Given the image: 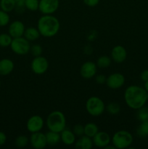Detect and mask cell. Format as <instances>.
Returning a JSON list of instances; mask_svg holds the SVG:
<instances>
[{"label": "cell", "instance_id": "obj_1", "mask_svg": "<svg viewBox=\"0 0 148 149\" xmlns=\"http://www.w3.org/2000/svg\"><path fill=\"white\" fill-rule=\"evenodd\" d=\"M147 93L145 89L140 86H129L123 94L125 103L130 109L138 110L146 104L147 101Z\"/></svg>", "mask_w": 148, "mask_h": 149}, {"label": "cell", "instance_id": "obj_2", "mask_svg": "<svg viewBox=\"0 0 148 149\" xmlns=\"http://www.w3.org/2000/svg\"><path fill=\"white\" fill-rule=\"evenodd\" d=\"M37 29L41 36L51 38L57 34L60 29V23L58 18L52 15H44L38 20Z\"/></svg>", "mask_w": 148, "mask_h": 149}, {"label": "cell", "instance_id": "obj_3", "mask_svg": "<svg viewBox=\"0 0 148 149\" xmlns=\"http://www.w3.org/2000/svg\"><path fill=\"white\" fill-rule=\"evenodd\" d=\"M46 125L49 130L60 133L66 127V118L60 111H54L47 116Z\"/></svg>", "mask_w": 148, "mask_h": 149}, {"label": "cell", "instance_id": "obj_4", "mask_svg": "<svg viewBox=\"0 0 148 149\" xmlns=\"http://www.w3.org/2000/svg\"><path fill=\"white\" fill-rule=\"evenodd\" d=\"M133 135L130 132L121 130L115 132L111 138V144L117 149L128 148L133 143Z\"/></svg>", "mask_w": 148, "mask_h": 149}, {"label": "cell", "instance_id": "obj_5", "mask_svg": "<svg viewBox=\"0 0 148 149\" xmlns=\"http://www.w3.org/2000/svg\"><path fill=\"white\" fill-rule=\"evenodd\" d=\"M86 111L91 116H101L105 111V104L100 97L97 96H91L89 97L86 103Z\"/></svg>", "mask_w": 148, "mask_h": 149}, {"label": "cell", "instance_id": "obj_6", "mask_svg": "<svg viewBox=\"0 0 148 149\" xmlns=\"http://www.w3.org/2000/svg\"><path fill=\"white\" fill-rule=\"evenodd\" d=\"M30 44L24 36L13 38L10 48L14 53L18 55H24L30 52Z\"/></svg>", "mask_w": 148, "mask_h": 149}, {"label": "cell", "instance_id": "obj_7", "mask_svg": "<svg viewBox=\"0 0 148 149\" xmlns=\"http://www.w3.org/2000/svg\"><path fill=\"white\" fill-rule=\"evenodd\" d=\"M49 68V61L45 57H34L30 63L31 71L36 75H42L45 74Z\"/></svg>", "mask_w": 148, "mask_h": 149}, {"label": "cell", "instance_id": "obj_8", "mask_svg": "<svg viewBox=\"0 0 148 149\" xmlns=\"http://www.w3.org/2000/svg\"><path fill=\"white\" fill-rule=\"evenodd\" d=\"M59 0H39V10L43 15H52L57 12Z\"/></svg>", "mask_w": 148, "mask_h": 149}, {"label": "cell", "instance_id": "obj_9", "mask_svg": "<svg viewBox=\"0 0 148 149\" xmlns=\"http://www.w3.org/2000/svg\"><path fill=\"white\" fill-rule=\"evenodd\" d=\"M126 81L125 77L120 73H113L107 77L106 85L112 90H117L123 87Z\"/></svg>", "mask_w": 148, "mask_h": 149}, {"label": "cell", "instance_id": "obj_10", "mask_svg": "<svg viewBox=\"0 0 148 149\" xmlns=\"http://www.w3.org/2000/svg\"><path fill=\"white\" fill-rule=\"evenodd\" d=\"M44 126V120L39 115H33L30 116L26 123V128L30 133L40 132Z\"/></svg>", "mask_w": 148, "mask_h": 149}, {"label": "cell", "instance_id": "obj_11", "mask_svg": "<svg viewBox=\"0 0 148 149\" xmlns=\"http://www.w3.org/2000/svg\"><path fill=\"white\" fill-rule=\"evenodd\" d=\"M29 142L30 146L35 149H43L47 146L46 135L41 131L31 133L29 138Z\"/></svg>", "mask_w": 148, "mask_h": 149}, {"label": "cell", "instance_id": "obj_12", "mask_svg": "<svg viewBox=\"0 0 148 149\" xmlns=\"http://www.w3.org/2000/svg\"><path fill=\"white\" fill-rule=\"evenodd\" d=\"M97 71V65L92 61H86L81 65L80 74L84 79H89L95 77Z\"/></svg>", "mask_w": 148, "mask_h": 149}, {"label": "cell", "instance_id": "obj_13", "mask_svg": "<svg viewBox=\"0 0 148 149\" xmlns=\"http://www.w3.org/2000/svg\"><path fill=\"white\" fill-rule=\"evenodd\" d=\"M93 144L98 148H104L111 143V137L107 132L99 131L92 138Z\"/></svg>", "mask_w": 148, "mask_h": 149}, {"label": "cell", "instance_id": "obj_14", "mask_svg": "<svg viewBox=\"0 0 148 149\" xmlns=\"http://www.w3.org/2000/svg\"><path fill=\"white\" fill-rule=\"evenodd\" d=\"M26 27L24 23L20 20H15L10 24L8 28V33L12 38L23 36Z\"/></svg>", "mask_w": 148, "mask_h": 149}, {"label": "cell", "instance_id": "obj_15", "mask_svg": "<svg viewBox=\"0 0 148 149\" xmlns=\"http://www.w3.org/2000/svg\"><path fill=\"white\" fill-rule=\"evenodd\" d=\"M127 58V51L124 47L116 45L111 50V59L116 63H122Z\"/></svg>", "mask_w": 148, "mask_h": 149}, {"label": "cell", "instance_id": "obj_16", "mask_svg": "<svg viewBox=\"0 0 148 149\" xmlns=\"http://www.w3.org/2000/svg\"><path fill=\"white\" fill-rule=\"evenodd\" d=\"M15 64L12 60L9 58H3L0 60V76H7L14 70Z\"/></svg>", "mask_w": 148, "mask_h": 149}, {"label": "cell", "instance_id": "obj_17", "mask_svg": "<svg viewBox=\"0 0 148 149\" xmlns=\"http://www.w3.org/2000/svg\"><path fill=\"white\" fill-rule=\"evenodd\" d=\"M61 141L65 144V146H72L75 143V135L73 130H71L65 129L60 132Z\"/></svg>", "mask_w": 148, "mask_h": 149}, {"label": "cell", "instance_id": "obj_18", "mask_svg": "<svg viewBox=\"0 0 148 149\" xmlns=\"http://www.w3.org/2000/svg\"><path fill=\"white\" fill-rule=\"evenodd\" d=\"M93 146L92 138L85 135L79 137L75 143V148L76 149H91Z\"/></svg>", "mask_w": 148, "mask_h": 149}, {"label": "cell", "instance_id": "obj_19", "mask_svg": "<svg viewBox=\"0 0 148 149\" xmlns=\"http://www.w3.org/2000/svg\"><path fill=\"white\" fill-rule=\"evenodd\" d=\"M45 135H46V143L48 146H54L57 145L61 141L60 133L59 132L49 130Z\"/></svg>", "mask_w": 148, "mask_h": 149}, {"label": "cell", "instance_id": "obj_20", "mask_svg": "<svg viewBox=\"0 0 148 149\" xmlns=\"http://www.w3.org/2000/svg\"><path fill=\"white\" fill-rule=\"evenodd\" d=\"M40 36L41 34L37 28L32 27V26L26 29L24 34H23V36L29 42H33V41L37 40L40 37Z\"/></svg>", "mask_w": 148, "mask_h": 149}, {"label": "cell", "instance_id": "obj_21", "mask_svg": "<svg viewBox=\"0 0 148 149\" xmlns=\"http://www.w3.org/2000/svg\"><path fill=\"white\" fill-rule=\"evenodd\" d=\"M99 132V127L95 123L89 122L84 125V135L92 138Z\"/></svg>", "mask_w": 148, "mask_h": 149}, {"label": "cell", "instance_id": "obj_22", "mask_svg": "<svg viewBox=\"0 0 148 149\" xmlns=\"http://www.w3.org/2000/svg\"><path fill=\"white\" fill-rule=\"evenodd\" d=\"M15 7V0H0V9L3 11L10 13Z\"/></svg>", "mask_w": 148, "mask_h": 149}, {"label": "cell", "instance_id": "obj_23", "mask_svg": "<svg viewBox=\"0 0 148 149\" xmlns=\"http://www.w3.org/2000/svg\"><path fill=\"white\" fill-rule=\"evenodd\" d=\"M112 59L107 55H102V56L99 57L98 59L97 60V67L100 68H108L110 65H111Z\"/></svg>", "mask_w": 148, "mask_h": 149}, {"label": "cell", "instance_id": "obj_24", "mask_svg": "<svg viewBox=\"0 0 148 149\" xmlns=\"http://www.w3.org/2000/svg\"><path fill=\"white\" fill-rule=\"evenodd\" d=\"M136 134L142 138L148 136V120L141 122L140 125L136 130Z\"/></svg>", "mask_w": 148, "mask_h": 149}, {"label": "cell", "instance_id": "obj_25", "mask_svg": "<svg viewBox=\"0 0 148 149\" xmlns=\"http://www.w3.org/2000/svg\"><path fill=\"white\" fill-rule=\"evenodd\" d=\"M120 106L115 102H111L105 106V111L110 115H117L120 111Z\"/></svg>", "mask_w": 148, "mask_h": 149}, {"label": "cell", "instance_id": "obj_26", "mask_svg": "<svg viewBox=\"0 0 148 149\" xmlns=\"http://www.w3.org/2000/svg\"><path fill=\"white\" fill-rule=\"evenodd\" d=\"M13 38L9 33H3L0 34V47H10Z\"/></svg>", "mask_w": 148, "mask_h": 149}, {"label": "cell", "instance_id": "obj_27", "mask_svg": "<svg viewBox=\"0 0 148 149\" xmlns=\"http://www.w3.org/2000/svg\"><path fill=\"white\" fill-rule=\"evenodd\" d=\"M25 5L26 8L29 11L36 12L39 10V0H26Z\"/></svg>", "mask_w": 148, "mask_h": 149}, {"label": "cell", "instance_id": "obj_28", "mask_svg": "<svg viewBox=\"0 0 148 149\" xmlns=\"http://www.w3.org/2000/svg\"><path fill=\"white\" fill-rule=\"evenodd\" d=\"M29 142V138L25 135H20L17 136L15 139V145L18 148H24L28 145Z\"/></svg>", "mask_w": 148, "mask_h": 149}, {"label": "cell", "instance_id": "obj_29", "mask_svg": "<svg viewBox=\"0 0 148 149\" xmlns=\"http://www.w3.org/2000/svg\"><path fill=\"white\" fill-rule=\"evenodd\" d=\"M137 119L140 122L148 120V107L144 106L143 107L140 108L137 110Z\"/></svg>", "mask_w": 148, "mask_h": 149}, {"label": "cell", "instance_id": "obj_30", "mask_svg": "<svg viewBox=\"0 0 148 149\" xmlns=\"http://www.w3.org/2000/svg\"><path fill=\"white\" fill-rule=\"evenodd\" d=\"M10 17L8 13L0 9V27H4L10 23Z\"/></svg>", "mask_w": 148, "mask_h": 149}, {"label": "cell", "instance_id": "obj_31", "mask_svg": "<svg viewBox=\"0 0 148 149\" xmlns=\"http://www.w3.org/2000/svg\"><path fill=\"white\" fill-rule=\"evenodd\" d=\"M30 52L34 57L40 56V55H41L42 52H43V48H42V47L40 45L36 44V45L30 46Z\"/></svg>", "mask_w": 148, "mask_h": 149}, {"label": "cell", "instance_id": "obj_32", "mask_svg": "<svg viewBox=\"0 0 148 149\" xmlns=\"http://www.w3.org/2000/svg\"><path fill=\"white\" fill-rule=\"evenodd\" d=\"M25 1L26 0H15V12L17 13H24L25 10H26V5H25Z\"/></svg>", "mask_w": 148, "mask_h": 149}, {"label": "cell", "instance_id": "obj_33", "mask_svg": "<svg viewBox=\"0 0 148 149\" xmlns=\"http://www.w3.org/2000/svg\"><path fill=\"white\" fill-rule=\"evenodd\" d=\"M73 132L75 135L76 137H81L84 135V125H81V124H77L73 128Z\"/></svg>", "mask_w": 148, "mask_h": 149}, {"label": "cell", "instance_id": "obj_34", "mask_svg": "<svg viewBox=\"0 0 148 149\" xmlns=\"http://www.w3.org/2000/svg\"><path fill=\"white\" fill-rule=\"evenodd\" d=\"M106 79H107V77L103 74H99L95 77V81L99 84H105Z\"/></svg>", "mask_w": 148, "mask_h": 149}, {"label": "cell", "instance_id": "obj_35", "mask_svg": "<svg viewBox=\"0 0 148 149\" xmlns=\"http://www.w3.org/2000/svg\"><path fill=\"white\" fill-rule=\"evenodd\" d=\"M100 0H83L84 4L90 7H96L100 3Z\"/></svg>", "mask_w": 148, "mask_h": 149}, {"label": "cell", "instance_id": "obj_36", "mask_svg": "<svg viewBox=\"0 0 148 149\" xmlns=\"http://www.w3.org/2000/svg\"><path fill=\"white\" fill-rule=\"evenodd\" d=\"M7 135H6V134L4 133V132H1V131H0V146H1L4 145V144L6 143V142H7Z\"/></svg>", "mask_w": 148, "mask_h": 149}, {"label": "cell", "instance_id": "obj_37", "mask_svg": "<svg viewBox=\"0 0 148 149\" xmlns=\"http://www.w3.org/2000/svg\"><path fill=\"white\" fill-rule=\"evenodd\" d=\"M140 79L143 82L148 80V69L144 70L140 74Z\"/></svg>", "mask_w": 148, "mask_h": 149}, {"label": "cell", "instance_id": "obj_38", "mask_svg": "<svg viewBox=\"0 0 148 149\" xmlns=\"http://www.w3.org/2000/svg\"><path fill=\"white\" fill-rule=\"evenodd\" d=\"M145 84H144V88L145 89V90H146L147 92H148V80L147 81H145Z\"/></svg>", "mask_w": 148, "mask_h": 149}, {"label": "cell", "instance_id": "obj_39", "mask_svg": "<svg viewBox=\"0 0 148 149\" xmlns=\"http://www.w3.org/2000/svg\"><path fill=\"white\" fill-rule=\"evenodd\" d=\"M147 100H148V92L147 93Z\"/></svg>", "mask_w": 148, "mask_h": 149}, {"label": "cell", "instance_id": "obj_40", "mask_svg": "<svg viewBox=\"0 0 148 149\" xmlns=\"http://www.w3.org/2000/svg\"><path fill=\"white\" fill-rule=\"evenodd\" d=\"M1 80H0V87H1Z\"/></svg>", "mask_w": 148, "mask_h": 149}]
</instances>
